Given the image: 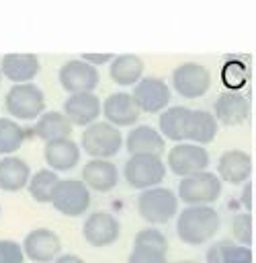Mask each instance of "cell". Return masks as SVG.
Here are the masks:
<instances>
[{"label":"cell","instance_id":"obj_1","mask_svg":"<svg viewBox=\"0 0 256 263\" xmlns=\"http://www.w3.org/2000/svg\"><path fill=\"white\" fill-rule=\"evenodd\" d=\"M219 214L211 205H186L176 218V234L186 245H205L219 230Z\"/></svg>","mask_w":256,"mask_h":263},{"label":"cell","instance_id":"obj_2","mask_svg":"<svg viewBox=\"0 0 256 263\" xmlns=\"http://www.w3.org/2000/svg\"><path fill=\"white\" fill-rule=\"evenodd\" d=\"M8 115L16 121H37L45 113V95L37 84H12L4 97Z\"/></svg>","mask_w":256,"mask_h":263},{"label":"cell","instance_id":"obj_3","mask_svg":"<svg viewBox=\"0 0 256 263\" xmlns=\"http://www.w3.org/2000/svg\"><path fill=\"white\" fill-rule=\"evenodd\" d=\"M121 148H123V136L119 127L106 121H94L84 129L80 138V150H84L90 158L109 160L111 156L119 154Z\"/></svg>","mask_w":256,"mask_h":263},{"label":"cell","instance_id":"obj_4","mask_svg":"<svg viewBox=\"0 0 256 263\" xmlns=\"http://www.w3.org/2000/svg\"><path fill=\"white\" fill-rule=\"evenodd\" d=\"M178 212V195L168 187H152L139 193L137 214L150 224H166Z\"/></svg>","mask_w":256,"mask_h":263},{"label":"cell","instance_id":"obj_5","mask_svg":"<svg viewBox=\"0 0 256 263\" xmlns=\"http://www.w3.org/2000/svg\"><path fill=\"white\" fill-rule=\"evenodd\" d=\"M123 177L133 189L145 191V189H152V187H160V183L166 177V164L162 162L160 156L133 154L125 162Z\"/></svg>","mask_w":256,"mask_h":263},{"label":"cell","instance_id":"obj_6","mask_svg":"<svg viewBox=\"0 0 256 263\" xmlns=\"http://www.w3.org/2000/svg\"><path fill=\"white\" fill-rule=\"evenodd\" d=\"M221 195V181L215 173L203 171L178 183V199L186 205H211Z\"/></svg>","mask_w":256,"mask_h":263},{"label":"cell","instance_id":"obj_7","mask_svg":"<svg viewBox=\"0 0 256 263\" xmlns=\"http://www.w3.org/2000/svg\"><path fill=\"white\" fill-rule=\"evenodd\" d=\"M172 88L184 99H199L211 88V72L197 62H184L172 72Z\"/></svg>","mask_w":256,"mask_h":263},{"label":"cell","instance_id":"obj_8","mask_svg":"<svg viewBox=\"0 0 256 263\" xmlns=\"http://www.w3.org/2000/svg\"><path fill=\"white\" fill-rule=\"evenodd\" d=\"M166 166L172 171V175L184 179L195 173H203L209 166V152L203 146L190 144V142H180L176 144L166 158Z\"/></svg>","mask_w":256,"mask_h":263},{"label":"cell","instance_id":"obj_9","mask_svg":"<svg viewBox=\"0 0 256 263\" xmlns=\"http://www.w3.org/2000/svg\"><path fill=\"white\" fill-rule=\"evenodd\" d=\"M51 205L63 216H70V218L82 216L90 208V189L82 181H76V179L59 181L51 197Z\"/></svg>","mask_w":256,"mask_h":263},{"label":"cell","instance_id":"obj_10","mask_svg":"<svg viewBox=\"0 0 256 263\" xmlns=\"http://www.w3.org/2000/svg\"><path fill=\"white\" fill-rule=\"evenodd\" d=\"M57 80H59L61 88L68 90L70 95L94 92V88L98 86L100 74H98V68H94L90 64H86L84 60L76 58V60H68L59 68Z\"/></svg>","mask_w":256,"mask_h":263},{"label":"cell","instance_id":"obj_11","mask_svg":"<svg viewBox=\"0 0 256 263\" xmlns=\"http://www.w3.org/2000/svg\"><path fill=\"white\" fill-rule=\"evenodd\" d=\"M131 97H133L135 105L139 107V111H143V113H158V111L168 107L172 90H170V86L162 78L145 76V78H141L133 86Z\"/></svg>","mask_w":256,"mask_h":263},{"label":"cell","instance_id":"obj_12","mask_svg":"<svg viewBox=\"0 0 256 263\" xmlns=\"http://www.w3.org/2000/svg\"><path fill=\"white\" fill-rule=\"evenodd\" d=\"M23 253L35 263H53L61 251V238L51 228H35L23 238Z\"/></svg>","mask_w":256,"mask_h":263},{"label":"cell","instance_id":"obj_13","mask_svg":"<svg viewBox=\"0 0 256 263\" xmlns=\"http://www.w3.org/2000/svg\"><path fill=\"white\" fill-rule=\"evenodd\" d=\"M82 234H84V240L96 249H102V247H109L113 245L119 234H121V224L119 220L109 214V212H94L90 214L86 220H84V226H82Z\"/></svg>","mask_w":256,"mask_h":263},{"label":"cell","instance_id":"obj_14","mask_svg":"<svg viewBox=\"0 0 256 263\" xmlns=\"http://www.w3.org/2000/svg\"><path fill=\"white\" fill-rule=\"evenodd\" d=\"M102 113V103L94 92H78L70 95L63 103V115L72 125L88 127Z\"/></svg>","mask_w":256,"mask_h":263},{"label":"cell","instance_id":"obj_15","mask_svg":"<svg viewBox=\"0 0 256 263\" xmlns=\"http://www.w3.org/2000/svg\"><path fill=\"white\" fill-rule=\"evenodd\" d=\"M102 115H104L106 123H111L115 127H125V125H133L139 119L141 111L135 105L131 92L119 90V92L109 95L102 101Z\"/></svg>","mask_w":256,"mask_h":263},{"label":"cell","instance_id":"obj_16","mask_svg":"<svg viewBox=\"0 0 256 263\" xmlns=\"http://www.w3.org/2000/svg\"><path fill=\"white\" fill-rule=\"evenodd\" d=\"M215 119L217 123H223V125H240L248 119L250 115V101L248 97H244L242 92H236V90H225L217 97L215 105Z\"/></svg>","mask_w":256,"mask_h":263},{"label":"cell","instance_id":"obj_17","mask_svg":"<svg viewBox=\"0 0 256 263\" xmlns=\"http://www.w3.org/2000/svg\"><path fill=\"white\" fill-rule=\"evenodd\" d=\"M250 173H252V158L244 150H238V148L227 150L217 160V177L221 183L240 185L248 181Z\"/></svg>","mask_w":256,"mask_h":263},{"label":"cell","instance_id":"obj_18","mask_svg":"<svg viewBox=\"0 0 256 263\" xmlns=\"http://www.w3.org/2000/svg\"><path fill=\"white\" fill-rule=\"evenodd\" d=\"M41 70L39 58L33 53H6L0 60V72L14 84L31 82Z\"/></svg>","mask_w":256,"mask_h":263},{"label":"cell","instance_id":"obj_19","mask_svg":"<svg viewBox=\"0 0 256 263\" xmlns=\"http://www.w3.org/2000/svg\"><path fill=\"white\" fill-rule=\"evenodd\" d=\"M80 146L72 140V138H59V140H51L45 144L43 148V156L45 162L51 171H72L78 162H80Z\"/></svg>","mask_w":256,"mask_h":263},{"label":"cell","instance_id":"obj_20","mask_svg":"<svg viewBox=\"0 0 256 263\" xmlns=\"http://www.w3.org/2000/svg\"><path fill=\"white\" fill-rule=\"evenodd\" d=\"M82 183L92 191L106 193L119 183V171L111 160L90 158L82 168Z\"/></svg>","mask_w":256,"mask_h":263},{"label":"cell","instance_id":"obj_21","mask_svg":"<svg viewBox=\"0 0 256 263\" xmlns=\"http://www.w3.org/2000/svg\"><path fill=\"white\" fill-rule=\"evenodd\" d=\"M125 148L127 152L133 154H152V156H160L166 150V140L162 138V134L152 127V125H135L127 138H125Z\"/></svg>","mask_w":256,"mask_h":263},{"label":"cell","instance_id":"obj_22","mask_svg":"<svg viewBox=\"0 0 256 263\" xmlns=\"http://www.w3.org/2000/svg\"><path fill=\"white\" fill-rule=\"evenodd\" d=\"M31 166L18 156H2L0 158V189L2 191H20L29 185Z\"/></svg>","mask_w":256,"mask_h":263},{"label":"cell","instance_id":"obj_23","mask_svg":"<svg viewBox=\"0 0 256 263\" xmlns=\"http://www.w3.org/2000/svg\"><path fill=\"white\" fill-rule=\"evenodd\" d=\"M143 60L133 53L115 55L109 66V76L119 86H135L143 76Z\"/></svg>","mask_w":256,"mask_h":263},{"label":"cell","instance_id":"obj_24","mask_svg":"<svg viewBox=\"0 0 256 263\" xmlns=\"http://www.w3.org/2000/svg\"><path fill=\"white\" fill-rule=\"evenodd\" d=\"M188 117H190V109L188 107H182V105L168 107L166 111H162V115L158 119V132L162 134L164 140L180 144L184 140V136H186Z\"/></svg>","mask_w":256,"mask_h":263},{"label":"cell","instance_id":"obj_25","mask_svg":"<svg viewBox=\"0 0 256 263\" xmlns=\"http://www.w3.org/2000/svg\"><path fill=\"white\" fill-rule=\"evenodd\" d=\"M215 136H217V119H215V115H211L205 109L190 111L184 140H188L190 144H197V146H205V144L213 142Z\"/></svg>","mask_w":256,"mask_h":263},{"label":"cell","instance_id":"obj_26","mask_svg":"<svg viewBox=\"0 0 256 263\" xmlns=\"http://www.w3.org/2000/svg\"><path fill=\"white\" fill-rule=\"evenodd\" d=\"M74 125L68 121V117L59 111H45L37 121H35V136L39 140H43L45 144L51 140H59V138H70Z\"/></svg>","mask_w":256,"mask_h":263},{"label":"cell","instance_id":"obj_27","mask_svg":"<svg viewBox=\"0 0 256 263\" xmlns=\"http://www.w3.org/2000/svg\"><path fill=\"white\" fill-rule=\"evenodd\" d=\"M57 185H59L57 173L51 171V168H41V171H37V173L31 175L27 189H29V193H31V197L35 201H39V203H51V197H53Z\"/></svg>","mask_w":256,"mask_h":263},{"label":"cell","instance_id":"obj_28","mask_svg":"<svg viewBox=\"0 0 256 263\" xmlns=\"http://www.w3.org/2000/svg\"><path fill=\"white\" fill-rule=\"evenodd\" d=\"M27 132L25 127L10 119V117H0V156H12L25 142Z\"/></svg>","mask_w":256,"mask_h":263},{"label":"cell","instance_id":"obj_29","mask_svg":"<svg viewBox=\"0 0 256 263\" xmlns=\"http://www.w3.org/2000/svg\"><path fill=\"white\" fill-rule=\"evenodd\" d=\"M135 247H143V249H152V251H160V253H168V238L158 230V228H145L139 230L135 234Z\"/></svg>","mask_w":256,"mask_h":263},{"label":"cell","instance_id":"obj_30","mask_svg":"<svg viewBox=\"0 0 256 263\" xmlns=\"http://www.w3.org/2000/svg\"><path fill=\"white\" fill-rule=\"evenodd\" d=\"M231 234L238 240V245L250 247V242H252V216H250V212L233 216V220H231Z\"/></svg>","mask_w":256,"mask_h":263},{"label":"cell","instance_id":"obj_31","mask_svg":"<svg viewBox=\"0 0 256 263\" xmlns=\"http://www.w3.org/2000/svg\"><path fill=\"white\" fill-rule=\"evenodd\" d=\"M127 263H168V259H166V253L143 249V247H133Z\"/></svg>","mask_w":256,"mask_h":263},{"label":"cell","instance_id":"obj_32","mask_svg":"<svg viewBox=\"0 0 256 263\" xmlns=\"http://www.w3.org/2000/svg\"><path fill=\"white\" fill-rule=\"evenodd\" d=\"M0 263H25L23 247L14 240L0 238Z\"/></svg>","mask_w":256,"mask_h":263},{"label":"cell","instance_id":"obj_33","mask_svg":"<svg viewBox=\"0 0 256 263\" xmlns=\"http://www.w3.org/2000/svg\"><path fill=\"white\" fill-rule=\"evenodd\" d=\"M223 263H252V251L250 247H242V245H233L225 251Z\"/></svg>","mask_w":256,"mask_h":263},{"label":"cell","instance_id":"obj_34","mask_svg":"<svg viewBox=\"0 0 256 263\" xmlns=\"http://www.w3.org/2000/svg\"><path fill=\"white\" fill-rule=\"evenodd\" d=\"M231 247V240H217L215 245H211L205 253V261L207 263H223L225 251Z\"/></svg>","mask_w":256,"mask_h":263},{"label":"cell","instance_id":"obj_35","mask_svg":"<svg viewBox=\"0 0 256 263\" xmlns=\"http://www.w3.org/2000/svg\"><path fill=\"white\" fill-rule=\"evenodd\" d=\"M113 58H115L113 53H82V55H80V60H84L86 64H90V66H94V68L102 66V64H111Z\"/></svg>","mask_w":256,"mask_h":263},{"label":"cell","instance_id":"obj_36","mask_svg":"<svg viewBox=\"0 0 256 263\" xmlns=\"http://www.w3.org/2000/svg\"><path fill=\"white\" fill-rule=\"evenodd\" d=\"M242 205L246 210L252 208V185L250 183H244V187H242Z\"/></svg>","mask_w":256,"mask_h":263},{"label":"cell","instance_id":"obj_37","mask_svg":"<svg viewBox=\"0 0 256 263\" xmlns=\"http://www.w3.org/2000/svg\"><path fill=\"white\" fill-rule=\"evenodd\" d=\"M53 263H84V259L78 257V255H74V253H66V255H59Z\"/></svg>","mask_w":256,"mask_h":263},{"label":"cell","instance_id":"obj_38","mask_svg":"<svg viewBox=\"0 0 256 263\" xmlns=\"http://www.w3.org/2000/svg\"><path fill=\"white\" fill-rule=\"evenodd\" d=\"M178 263H195V261H178Z\"/></svg>","mask_w":256,"mask_h":263},{"label":"cell","instance_id":"obj_39","mask_svg":"<svg viewBox=\"0 0 256 263\" xmlns=\"http://www.w3.org/2000/svg\"><path fill=\"white\" fill-rule=\"evenodd\" d=\"M0 82H2V72H0Z\"/></svg>","mask_w":256,"mask_h":263}]
</instances>
